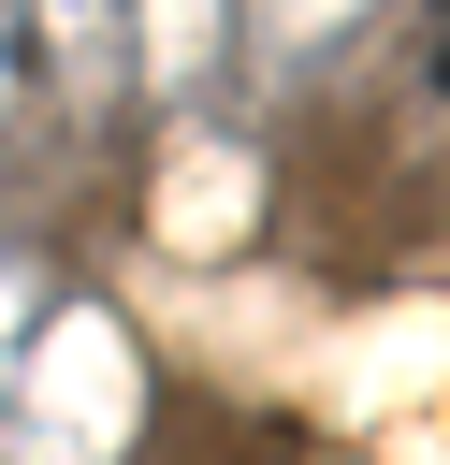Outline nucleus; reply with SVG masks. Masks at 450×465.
I'll return each instance as SVG.
<instances>
[]
</instances>
